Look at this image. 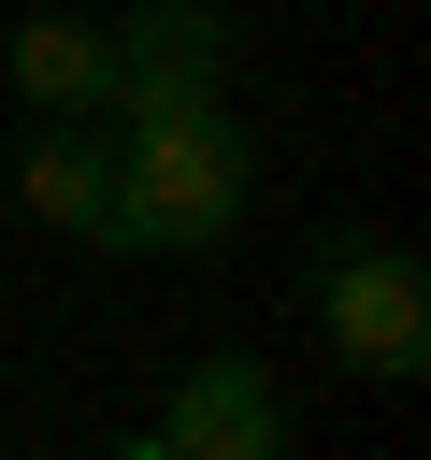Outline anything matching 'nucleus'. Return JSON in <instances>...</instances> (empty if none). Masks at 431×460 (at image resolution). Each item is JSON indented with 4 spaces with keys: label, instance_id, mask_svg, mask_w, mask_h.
Wrapping results in <instances>:
<instances>
[{
    "label": "nucleus",
    "instance_id": "obj_1",
    "mask_svg": "<svg viewBox=\"0 0 431 460\" xmlns=\"http://www.w3.org/2000/svg\"><path fill=\"white\" fill-rule=\"evenodd\" d=\"M115 216L144 259H201L230 244L244 216V129H230V86H115Z\"/></svg>",
    "mask_w": 431,
    "mask_h": 460
},
{
    "label": "nucleus",
    "instance_id": "obj_2",
    "mask_svg": "<svg viewBox=\"0 0 431 460\" xmlns=\"http://www.w3.org/2000/svg\"><path fill=\"white\" fill-rule=\"evenodd\" d=\"M302 302H316V331H330V359H345V374H374V388L431 374V273H417V244L330 230V244H316V273H302Z\"/></svg>",
    "mask_w": 431,
    "mask_h": 460
},
{
    "label": "nucleus",
    "instance_id": "obj_3",
    "mask_svg": "<svg viewBox=\"0 0 431 460\" xmlns=\"http://www.w3.org/2000/svg\"><path fill=\"white\" fill-rule=\"evenodd\" d=\"M158 446L172 460H287V388L259 359H187L158 402Z\"/></svg>",
    "mask_w": 431,
    "mask_h": 460
},
{
    "label": "nucleus",
    "instance_id": "obj_4",
    "mask_svg": "<svg viewBox=\"0 0 431 460\" xmlns=\"http://www.w3.org/2000/svg\"><path fill=\"white\" fill-rule=\"evenodd\" d=\"M14 201H29L43 230H72V244H129V216H115V129L43 115V129L14 144Z\"/></svg>",
    "mask_w": 431,
    "mask_h": 460
},
{
    "label": "nucleus",
    "instance_id": "obj_5",
    "mask_svg": "<svg viewBox=\"0 0 431 460\" xmlns=\"http://www.w3.org/2000/svg\"><path fill=\"white\" fill-rule=\"evenodd\" d=\"M14 101L29 115H115V29L101 14H14Z\"/></svg>",
    "mask_w": 431,
    "mask_h": 460
},
{
    "label": "nucleus",
    "instance_id": "obj_6",
    "mask_svg": "<svg viewBox=\"0 0 431 460\" xmlns=\"http://www.w3.org/2000/svg\"><path fill=\"white\" fill-rule=\"evenodd\" d=\"M115 86H230V14H216V0H144V14H115Z\"/></svg>",
    "mask_w": 431,
    "mask_h": 460
},
{
    "label": "nucleus",
    "instance_id": "obj_7",
    "mask_svg": "<svg viewBox=\"0 0 431 460\" xmlns=\"http://www.w3.org/2000/svg\"><path fill=\"white\" fill-rule=\"evenodd\" d=\"M101 460H172V446H158V431H129V446H101Z\"/></svg>",
    "mask_w": 431,
    "mask_h": 460
}]
</instances>
